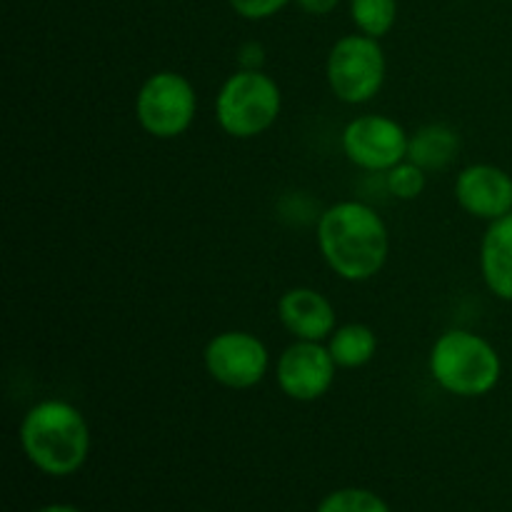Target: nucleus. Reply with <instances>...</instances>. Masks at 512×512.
I'll return each instance as SVG.
<instances>
[{
	"instance_id": "obj_5",
	"label": "nucleus",
	"mask_w": 512,
	"mask_h": 512,
	"mask_svg": "<svg viewBox=\"0 0 512 512\" xmlns=\"http://www.w3.org/2000/svg\"><path fill=\"white\" fill-rule=\"evenodd\" d=\"M388 73L380 40L363 33L335 40L325 63L328 85L340 103L363 105L380 93Z\"/></svg>"
},
{
	"instance_id": "obj_3",
	"label": "nucleus",
	"mask_w": 512,
	"mask_h": 512,
	"mask_svg": "<svg viewBox=\"0 0 512 512\" xmlns=\"http://www.w3.org/2000/svg\"><path fill=\"white\" fill-rule=\"evenodd\" d=\"M428 368L445 393L460 398H483L500 383L503 360L483 335L470 330H448L433 343Z\"/></svg>"
},
{
	"instance_id": "obj_17",
	"label": "nucleus",
	"mask_w": 512,
	"mask_h": 512,
	"mask_svg": "<svg viewBox=\"0 0 512 512\" xmlns=\"http://www.w3.org/2000/svg\"><path fill=\"white\" fill-rule=\"evenodd\" d=\"M425 170L420 165H415L413 160H403L395 168H390L385 173V185H388L390 195L400 200H415L425 190Z\"/></svg>"
},
{
	"instance_id": "obj_9",
	"label": "nucleus",
	"mask_w": 512,
	"mask_h": 512,
	"mask_svg": "<svg viewBox=\"0 0 512 512\" xmlns=\"http://www.w3.org/2000/svg\"><path fill=\"white\" fill-rule=\"evenodd\" d=\"M335 370L338 365H335L328 345L313 343V340H295L280 355L275 378H278L280 390L290 400L313 403L328 393L335 380Z\"/></svg>"
},
{
	"instance_id": "obj_4",
	"label": "nucleus",
	"mask_w": 512,
	"mask_h": 512,
	"mask_svg": "<svg viewBox=\"0 0 512 512\" xmlns=\"http://www.w3.org/2000/svg\"><path fill=\"white\" fill-rule=\"evenodd\" d=\"M283 108L280 85L263 70L240 68L215 95V120L230 138L248 140L273 128Z\"/></svg>"
},
{
	"instance_id": "obj_15",
	"label": "nucleus",
	"mask_w": 512,
	"mask_h": 512,
	"mask_svg": "<svg viewBox=\"0 0 512 512\" xmlns=\"http://www.w3.org/2000/svg\"><path fill=\"white\" fill-rule=\"evenodd\" d=\"M350 18L358 33L380 40L398 20V0H350Z\"/></svg>"
},
{
	"instance_id": "obj_14",
	"label": "nucleus",
	"mask_w": 512,
	"mask_h": 512,
	"mask_svg": "<svg viewBox=\"0 0 512 512\" xmlns=\"http://www.w3.org/2000/svg\"><path fill=\"white\" fill-rule=\"evenodd\" d=\"M328 350L338 368H363L378 353V335L365 323L338 325L328 338Z\"/></svg>"
},
{
	"instance_id": "obj_8",
	"label": "nucleus",
	"mask_w": 512,
	"mask_h": 512,
	"mask_svg": "<svg viewBox=\"0 0 512 512\" xmlns=\"http://www.w3.org/2000/svg\"><path fill=\"white\" fill-rule=\"evenodd\" d=\"M343 153L358 168L370 173H388L408 160L410 135L398 120L388 115H360L343 130Z\"/></svg>"
},
{
	"instance_id": "obj_16",
	"label": "nucleus",
	"mask_w": 512,
	"mask_h": 512,
	"mask_svg": "<svg viewBox=\"0 0 512 512\" xmlns=\"http://www.w3.org/2000/svg\"><path fill=\"white\" fill-rule=\"evenodd\" d=\"M315 512H390L380 495L363 488H343L330 493Z\"/></svg>"
},
{
	"instance_id": "obj_13",
	"label": "nucleus",
	"mask_w": 512,
	"mask_h": 512,
	"mask_svg": "<svg viewBox=\"0 0 512 512\" xmlns=\"http://www.w3.org/2000/svg\"><path fill=\"white\" fill-rule=\"evenodd\" d=\"M458 148L460 138L450 125L430 123L410 135L408 160H413L415 165H420L428 173V170L448 168L455 155H458Z\"/></svg>"
},
{
	"instance_id": "obj_18",
	"label": "nucleus",
	"mask_w": 512,
	"mask_h": 512,
	"mask_svg": "<svg viewBox=\"0 0 512 512\" xmlns=\"http://www.w3.org/2000/svg\"><path fill=\"white\" fill-rule=\"evenodd\" d=\"M230 8L245 20H265L278 15L293 0H228Z\"/></svg>"
},
{
	"instance_id": "obj_2",
	"label": "nucleus",
	"mask_w": 512,
	"mask_h": 512,
	"mask_svg": "<svg viewBox=\"0 0 512 512\" xmlns=\"http://www.w3.org/2000/svg\"><path fill=\"white\" fill-rule=\"evenodd\" d=\"M23 453L40 473L65 478L78 473L90 453L83 413L65 400H40L20 423Z\"/></svg>"
},
{
	"instance_id": "obj_7",
	"label": "nucleus",
	"mask_w": 512,
	"mask_h": 512,
	"mask_svg": "<svg viewBox=\"0 0 512 512\" xmlns=\"http://www.w3.org/2000/svg\"><path fill=\"white\" fill-rule=\"evenodd\" d=\"M203 363L215 383L230 390H248L265 378L270 355L258 335L245 330H225L208 340Z\"/></svg>"
},
{
	"instance_id": "obj_20",
	"label": "nucleus",
	"mask_w": 512,
	"mask_h": 512,
	"mask_svg": "<svg viewBox=\"0 0 512 512\" xmlns=\"http://www.w3.org/2000/svg\"><path fill=\"white\" fill-rule=\"evenodd\" d=\"M38 512H83V510L73 508V505H48V508H40Z\"/></svg>"
},
{
	"instance_id": "obj_10",
	"label": "nucleus",
	"mask_w": 512,
	"mask_h": 512,
	"mask_svg": "<svg viewBox=\"0 0 512 512\" xmlns=\"http://www.w3.org/2000/svg\"><path fill=\"white\" fill-rule=\"evenodd\" d=\"M455 200L473 218H505L512 213V175L490 163L468 165L455 180Z\"/></svg>"
},
{
	"instance_id": "obj_11",
	"label": "nucleus",
	"mask_w": 512,
	"mask_h": 512,
	"mask_svg": "<svg viewBox=\"0 0 512 512\" xmlns=\"http://www.w3.org/2000/svg\"><path fill=\"white\" fill-rule=\"evenodd\" d=\"M278 318L295 340L325 343L338 328L333 303L315 288H290L280 295Z\"/></svg>"
},
{
	"instance_id": "obj_1",
	"label": "nucleus",
	"mask_w": 512,
	"mask_h": 512,
	"mask_svg": "<svg viewBox=\"0 0 512 512\" xmlns=\"http://www.w3.org/2000/svg\"><path fill=\"white\" fill-rule=\"evenodd\" d=\"M318 248L338 278L363 283L375 278L388 260V228L370 205L340 200L320 215Z\"/></svg>"
},
{
	"instance_id": "obj_19",
	"label": "nucleus",
	"mask_w": 512,
	"mask_h": 512,
	"mask_svg": "<svg viewBox=\"0 0 512 512\" xmlns=\"http://www.w3.org/2000/svg\"><path fill=\"white\" fill-rule=\"evenodd\" d=\"M300 10L308 15H330L340 5V0H295Z\"/></svg>"
},
{
	"instance_id": "obj_12",
	"label": "nucleus",
	"mask_w": 512,
	"mask_h": 512,
	"mask_svg": "<svg viewBox=\"0 0 512 512\" xmlns=\"http://www.w3.org/2000/svg\"><path fill=\"white\" fill-rule=\"evenodd\" d=\"M480 273L490 293L512 303V213L493 220L480 243Z\"/></svg>"
},
{
	"instance_id": "obj_6",
	"label": "nucleus",
	"mask_w": 512,
	"mask_h": 512,
	"mask_svg": "<svg viewBox=\"0 0 512 512\" xmlns=\"http://www.w3.org/2000/svg\"><path fill=\"white\" fill-rule=\"evenodd\" d=\"M195 113H198V95L193 83L175 70L148 75L135 95V118L140 128L153 138H180L193 125Z\"/></svg>"
}]
</instances>
